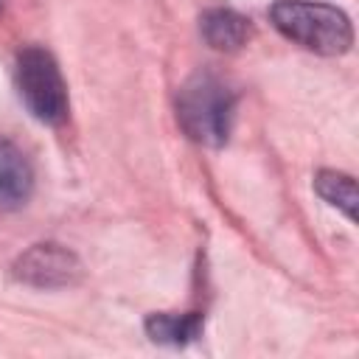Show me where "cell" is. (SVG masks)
Here are the masks:
<instances>
[{
  "label": "cell",
  "mask_w": 359,
  "mask_h": 359,
  "mask_svg": "<svg viewBox=\"0 0 359 359\" xmlns=\"http://www.w3.org/2000/svg\"><path fill=\"white\" fill-rule=\"evenodd\" d=\"M236 118V90L216 73H194L177 93V123L199 146H224Z\"/></svg>",
  "instance_id": "cell-1"
},
{
  "label": "cell",
  "mask_w": 359,
  "mask_h": 359,
  "mask_svg": "<svg viewBox=\"0 0 359 359\" xmlns=\"http://www.w3.org/2000/svg\"><path fill=\"white\" fill-rule=\"evenodd\" d=\"M269 20L286 39L323 56H339L353 45L351 17L328 3L275 0L269 8Z\"/></svg>",
  "instance_id": "cell-2"
},
{
  "label": "cell",
  "mask_w": 359,
  "mask_h": 359,
  "mask_svg": "<svg viewBox=\"0 0 359 359\" xmlns=\"http://www.w3.org/2000/svg\"><path fill=\"white\" fill-rule=\"evenodd\" d=\"M14 81L20 90L22 104L28 107V112L48 123V126H59L67 118V84L62 79V70L56 65V59L39 48V45H28L17 53V67H14Z\"/></svg>",
  "instance_id": "cell-3"
},
{
  "label": "cell",
  "mask_w": 359,
  "mask_h": 359,
  "mask_svg": "<svg viewBox=\"0 0 359 359\" xmlns=\"http://www.w3.org/2000/svg\"><path fill=\"white\" fill-rule=\"evenodd\" d=\"M14 278L25 286L34 289H65L81 280L84 269L76 252H70L62 244L42 241L28 247L17 261H14Z\"/></svg>",
  "instance_id": "cell-4"
},
{
  "label": "cell",
  "mask_w": 359,
  "mask_h": 359,
  "mask_svg": "<svg viewBox=\"0 0 359 359\" xmlns=\"http://www.w3.org/2000/svg\"><path fill=\"white\" fill-rule=\"evenodd\" d=\"M34 191V165L25 151L0 135V210L22 208Z\"/></svg>",
  "instance_id": "cell-5"
},
{
  "label": "cell",
  "mask_w": 359,
  "mask_h": 359,
  "mask_svg": "<svg viewBox=\"0 0 359 359\" xmlns=\"http://www.w3.org/2000/svg\"><path fill=\"white\" fill-rule=\"evenodd\" d=\"M199 34L213 50H238L250 36V20L233 8L216 6L199 17Z\"/></svg>",
  "instance_id": "cell-6"
},
{
  "label": "cell",
  "mask_w": 359,
  "mask_h": 359,
  "mask_svg": "<svg viewBox=\"0 0 359 359\" xmlns=\"http://www.w3.org/2000/svg\"><path fill=\"white\" fill-rule=\"evenodd\" d=\"M146 334L160 342V345H188L202 334V314L188 311V314H151L146 320Z\"/></svg>",
  "instance_id": "cell-7"
},
{
  "label": "cell",
  "mask_w": 359,
  "mask_h": 359,
  "mask_svg": "<svg viewBox=\"0 0 359 359\" xmlns=\"http://www.w3.org/2000/svg\"><path fill=\"white\" fill-rule=\"evenodd\" d=\"M314 191L328 205L342 210L351 222L356 219V182H353L351 174H342V171H334V168H323L314 177Z\"/></svg>",
  "instance_id": "cell-8"
},
{
  "label": "cell",
  "mask_w": 359,
  "mask_h": 359,
  "mask_svg": "<svg viewBox=\"0 0 359 359\" xmlns=\"http://www.w3.org/2000/svg\"><path fill=\"white\" fill-rule=\"evenodd\" d=\"M0 11H3V0H0Z\"/></svg>",
  "instance_id": "cell-9"
}]
</instances>
